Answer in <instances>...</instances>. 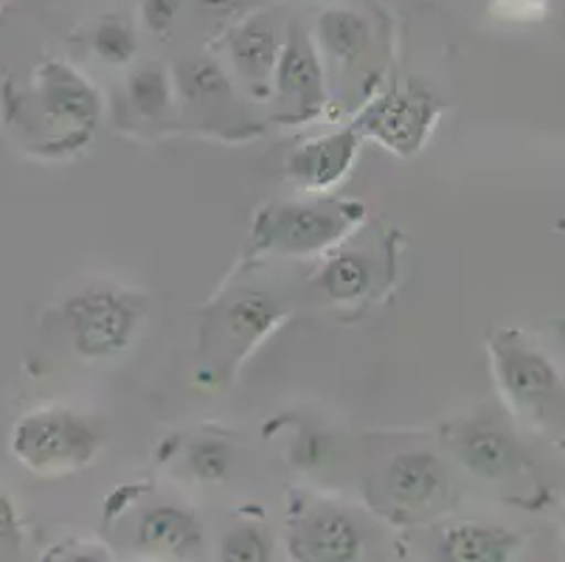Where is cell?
<instances>
[{
	"label": "cell",
	"mask_w": 565,
	"mask_h": 562,
	"mask_svg": "<svg viewBox=\"0 0 565 562\" xmlns=\"http://www.w3.org/2000/svg\"><path fill=\"white\" fill-rule=\"evenodd\" d=\"M99 431L87 416L71 409H40L18 422L12 450L25 467L60 473L82 467L99 450Z\"/></svg>",
	"instance_id": "obj_1"
},
{
	"label": "cell",
	"mask_w": 565,
	"mask_h": 562,
	"mask_svg": "<svg viewBox=\"0 0 565 562\" xmlns=\"http://www.w3.org/2000/svg\"><path fill=\"white\" fill-rule=\"evenodd\" d=\"M65 316H68L76 352L90 360H105L125 352L138 327L136 304L105 287H94L71 298Z\"/></svg>",
	"instance_id": "obj_2"
},
{
	"label": "cell",
	"mask_w": 565,
	"mask_h": 562,
	"mask_svg": "<svg viewBox=\"0 0 565 562\" xmlns=\"http://www.w3.org/2000/svg\"><path fill=\"white\" fill-rule=\"evenodd\" d=\"M358 211L332 203H290L270 209L259 223V240L281 254H312L335 242Z\"/></svg>",
	"instance_id": "obj_3"
},
{
	"label": "cell",
	"mask_w": 565,
	"mask_h": 562,
	"mask_svg": "<svg viewBox=\"0 0 565 562\" xmlns=\"http://www.w3.org/2000/svg\"><path fill=\"white\" fill-rule=\"evenodd\" d=\"M40 105L49 127L65 132V141H82L99 121V96L76 71L49 62L40 71Z\"/></svg>",
	"instance_id": "obj_4"
},
{
	"label": "cell",
	"mask_w": 565,
	"mask_h": 562,
	"mask_svg": "<svg viewBox=\"0 0 565 562\" xmlns=\"http://www.w3.org/2000/svg\"><path fill=\"white\" fill-rule=\"evenodd\" d=\"M290 545L299 562H358L363 532L343 509L318 507L292 529Z\"/></svg>",
	"instance_id": "obj_5"
},
{
	"label": "cell",
	"mask_w": 565,
	"mask_h": 562,
	"mask_svg": "<svg viewBox=\"0 0 565 562\" xmlns=\"http://www.w3.org/2000/svg\"><path fill=\"white\" fill-rule=\"evenodd\" d=\"M276 93L285 121L310 118L323 102V82L318 60L299 29L292 31L285 51L276 60Z\"/></svg>",
	"instance_id": "obj_6"
},
{
	"label": "cell",
	"mask_w": 565,
	"mask_h": 562,
	"mask_svg": "<svg viewBox=\"0 0 565 562\" xmlns=\"http://www.w3.org/2000/svg\"><path fill=\"white\" fill-rule=\"evenodd\" d=\"M498 374L507 394L521 409L543 411L557 396L559 380L554 365L541 352H532L518 343L498 347Z\"/></svg>",
	"instance_id": "obj_7"
},
{
	"label": "cell",
	"mask_w": 565,
	"mask_h": 562,
	"mask_svg": "<svg viewBox=\"0 0 565 562\" xmlns=\"http://www.w3.org/2000/svg\"><path fill=\"white\" fill-rule=\"evenodd\" d=\"M354 158H358V136L347 130L299 147L292 152L287 169H290V178L299 180L307 189H330L349 172Z\"/></svg>",
	"instance_id": "obj_8"
},
{
	"label": "cell",
	"mask_w": 565,
	"mask_h": 562,
	"mask_svg": "<svg viewBox=\"0 0 565 562\" xmlns=\"http://www.w3.org/2000/svg\"><path fill=\"white\" fill-rule=\"evenodd\" d=\"M428 121L430 113L425 99H411V96H394V99L380 102L363 118L366 130L399 155H411L423 147L425 136H428Z\"/></svg>",
	"instance_id": "obj_9"
},
{
	"label": "cell",
	"mask_w": 565,
	"mask_h": 562,
	"mask_svg": "<svg viewBox=\"0 0 565 562\" xmlns=\"http://www.w3.org/2000/svg\"><path fill=\"white\" fill-rule=\"evenodd\" d=\"M138 545L143 551L172 560H186L203 549V532L194 515L181 507H158L143 515L138 526Z\"/></svg>",
	"instance_id": "obj_10"
},
{
	"label": "cell",
	"mask_w": 565,
	"mask_h": 562,
	"mask_svg": "<svg viewBox=\"0 0 565 562\" xmlns=\"http://www.w3.org/2000/svg\"><path fill=\"white\" fill-rule=\"evenodd\" d=\"M385 489L399 507H425L445 489V470L434 453L411 450L394 458L385 473Z\"/></svg>",
	"instance_id": "obj_11"
},
{
	"label": "cell",
	"mask_w": 565,
	"mask_h": 562,
	"mask_svg": "<svg viewBox=\"0 0 565 562\" xmlns=\"http://www.w3.org/2000/svg\"><path fill=\"white\" fill-rule=\"evenodd\" d=\"M459 453L467 470L487 481L510 476L518 464V445L510 433L495 425H472L470 431H465L459 439Z\"/></svg>",
	"instance_id": "obj_12"
},
{
	"label": "cell",
	"mask_w": 565,
	"mask_h": 562,
	"mask_svg": "<svg viewBox=\"0 0 565 562\" xmlns=\"http://www.w3.org/2000/svg\"><path fill=\"white\" fill-rule=\"evenodd\" d=\"M512 543V534L495 526L459 523L445 532L439 562H507Z\"/></svg>",
	"instance_id": "obj_13"
},
{
	"label": "cell",
	"mask_w": 565,
	"mask_h": 562,
	"mask_svg": "<svg viewBox=\"0 0 565 562\" xmlns=\"http://www.w3.org/2000/svg\"><path fill=\"white\" fill-rule=\"evenodd\" d=\"M231 56H234L239 74L248 76L250 85H267L279 60V43H276L274 25L254 20L245 23L231 40Z\"/></svg>",
	"instance_id": "obj_14"
},
{
	"label": "cell",
	"mask_w": 565,
	"mask_h": 562,
	"mask_svg": "<svg viewBox=\"0 0 565 562\" xmlns=\"http://www.w3.org/2000/svg\"><path fill=\"white\" fill-rule=\"evenodd\" d=\"M318 38H321L327 54L338 62H358L369 49V25L347 9H332L318 20Z\"/></svg>",
	"instance_id": "obj_15"
},
{
	"label": "cell",
	"mask_w": 565,
	"mask_h": 562,
	"mask_svg": "<svg viewBox=\"0 0 565 562\" xmlns=\"http://www.w3.org/2000/svg\"><path fill=\"white\" fill-rule=\"evenodd\" d=\"M369 285H372V265L361 254H338L321 273V287L332 301H358L366 296Z\"/></svg>",
	"instance_id": "obj_16"
},
{
	"label": "cell",
	"mask_w": 565,
	"mask_h": 562,
	"mask_svg": "<svg viewBox=\"0 0 565 562\" xmlns=\"http://www.w3.org/2000/svg\"><path fill=\"white\" fill-rule=\"evenodd\" d=\"M276 318H279V309H276L274 298H267L265 293H245L234 307L228 309V324L239 338H245V343L262 338L267 329L274 327Z\"/></svg>",
	"instance_id": "obj_17"
},
{
	"label": "cell",
	"mask_w": 565,
	"mask_h": 562,
	"mask_svg": "<svg viewBox=\"0 0 565 562\" xmlns=\"http://www.w3.org/2000/svg\"><path fill=\"white\" fill-rule=\"evenodd\" d=\"M130 99L136 110L147 118H158L169 110L172 85L161 65H143L130 82Z\"/></svg>",
	"instance_id": "obj_18"
},
{
	"label": "cell",
	"mask_w": 565,
	"mask_h": 562,
	"mask_svg": "<svg viewBox=\"0 0 565 562\" xmlns=\"http://www.w3.org/2000/svg\"><path fill=\"white\" fill-rule=\"evenodd\" d=\"M274 543L254 523H239L228 529L220 543V562H270Z\"/></svg>",
	"instance_id": "obj_19"
},
{
	"label": "cell",
	"mask_w": 565,
	"mask_h": 562,
	"mask_svg": "<svg viewBox=\"0 0 565 562\" xmlns=\"http://www.w3.org/2000/svg\"><path fill=\"white\" fill-rule=\"evenodd\" d=\"M181 87L189 99L214 102L228 93L223 71L209 60H186L181 65Z\"/></svg>",
	"instance_id": "obj_20"
},
{
	"label": "cell",
	"mask_w": 565,
	"mask_h": 562,
	"mask_svg": "<svg viewBox=\"0 0 565 562\" xmlns=\"http://www.w3.org/2000/svg\"><path fill=\"white\" fill-rule=\"evenodd\" d=\"M189 467L200 481H223L231 470V447L225 442L205 436L189 447Z\"/></svg>",
	"instance_id": "obj_21"
},
{
	"label": "cell",
	"mask_w": 565,
	"mask_h": 562,
	"mask_svg": "<svg viewBox=\"0 0 565 562\" xmlns=\"http://www.w3.org/2000/svg\"><path fill=\"white\" fill-rule=\"evenodd\" d=\"M96 54L107 62H127L132 54H136V38L132 31L127 29L125 23H105L99 31H96Z\"/></svg>",
	"instance_id": "obj_22"
},
{
	"label": "cell",
	"mask_w": 565,
	"mask_h": 562,
	"mask_svg": "<svg viewBox=\"0 0 565 562\" xmlns=\"http://www.w3.org/2000/svg\"><path fill=\"white\" fill-rule=\"evenodd\" d=\"M43 562H107V554L99 545L65 543L54 545V549L43 556Z\"/></svg>",
	"instance_id": "obj_23"
},
{
	"label": "cell",
	"mask_w": 565,
	"mask_h": 562,
	"mask_svg": "<svg viewBox=\"0 0 565 562\" xmlns=\"http://www.w3.org/2000/svg\"><path fill=\"white\" fill-rule=\"evenodd\" d=\"M178 7H181V0H147L143 3V18L156 31H163L174 20Z\"/></svg>",
	"instance_id": "obj_24"
},
{
	"label": "cell",
	"mask_w": 565,
	"mask_h": 562,
	"mask_svg": "<svg viewBox=\"0 0 565 562\" xmlns=\"http://www.w3.org/2000/svg\"><path fill=\"white\" fill-rule=\"evenodd\" d=\"M14 532H18V515H14L12 501L0 492V543L12 540Z\"/></svg>",
	"instance_id": "obj_25"
},
{
	"label": "cell",
	"mask_w": 565,
	"mask_h": 562,
	"mask_svg": "<svg viewBox=\"0 0 565 562\" xmlns=\"http://www.w3.org/2000/svg\"><path fill=\"white\" fill-rule=\"evenodd\" d=\"M245 0H200V7L205 9V12H214V14H228L234 12V9L243 7Z\"/></svg>",
	"instance_id": "obj_26"
}]
</instances>
